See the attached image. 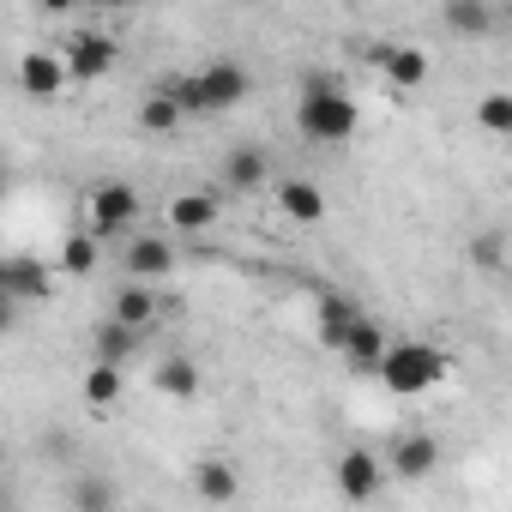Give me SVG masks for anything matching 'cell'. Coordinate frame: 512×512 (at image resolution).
<instances>
[{
    "label": "cell",
    "instance_id": "obj_1",
    "mask_svg": "<svg viewBox=\"0 0 512 512\" xmlns=\"http://www.w3.org/2000/svg\"><path fill=\"white\" fill-rule=\"evenodd\" d=\"M296 127H302V139H314V145H344V139L362 127V109H356V97H350L332 73H308V79H302Z\"/></svg>",
    "mask_w": 512,
    "mask_h": 512
},
{
    "label": "cell",
    "instance_id": "obj_2",
    "mask_svg": "<svg viewBox=\"0 0 512 512\" xmlns=\"http://www.w3.org/2000/svg\"><path fill=\"white\" fill-rule=\"evenodd\" d=\"M446 350H434V344H386V356H380V380H386V392H398V398H416V392H428V386H440L446 380Z\"/></svg>",
    "mask_w": 512,
    "mask_h": 512
},
{
    "label": "cell",
    "instance_id": "obj_3",
    "mask_svg": "<svg viewBox=\"0 0 512 512\" xmlns=\"http://www.w3.org/2000/svg\"><path fill=\"white\" fill-rule=\"evenodd\" d=\"M67 79H79V85H91V79H109L115 73V61H121V43L115 37H103V31H79L73 43H67Z\"/></svg>",
    "mask_w": 512,
    "mask_h": 512
},
{
    "label": "cell",
    "instance_id": "obj_4",
    "mask_svg": "<svg viewBox=\"0 0 512 512\" xmlns=\"http://www.w3.org/2000/svg\"><path fill=\"white\" fill-rule=\"evenodd\" d=\"M193 79H199V109H205V115L235 109V103L247 97V85H253L241 61H211V67H205V73H193Z\"/></svg>",
    "mask_w": 512,
    "mask_h": 512
},
{
    "label": "cell",
    "instance_id": "obj_5",
    "mask_svg": "<svg viewBox=\"0 0 512 512\" xmlns=\"http://www.w3.org/2000/svg\"><path fill=\"white\" fill-rule=\"evenodd\" d=\"M133 217H139V193L127 181H103L91 193V235H121Z\"/></svg>",
    "mask_w": 512,
    "mask_h": 512
},
{
    "label": "cell",
    "instance_id": "obj_6",
    "mask_svg": "<svg viewBox=\"0 0 512 512\" xmlns=\"http://www.w3.org/2000/svg\"><path fill=\"white\" fill-rule=\"evenodd\" d=\"M0 290L13 302H43L55 290V278H49L43 260H31V253H7V260H0Z\"/></svg>",
    "mask_w": 512,
    "mask_h": 512
},
{
    "label": "cell",
    "instance_id": "obj_7",
    "mask_svg": "<svg viewBox=\"0 0 512 512\" xmlns=\"http://www.w3.org/2000/svg\"><path fill=\"white\" fill-rule=\"evenodd\" d=\"M121 272H127V278H139V284H151V278L175 272V247H169L163 235H133V241H127V253H121Z\"/></svg>",
    "mask_w": 512,
    "mask_h": 512
},
{
    "label": "cell",
    "instance_id": "obj_8",
    "mask_svg": "<svg viewBox=\"0 0 512 512\" xmlns=\"http://www.w3.org/2000/svg\"><path fill=\"white\" fill-rule=\"evenodd\" d=\"M217 175H223V187H235V193H253V187H266V175H272V157H266L260 145H235V151H223Z\"/></svg>",
    "mask_w": 512,
    "mask_h": 512
},
{
    "label": "cell",
    "instance_id": "obj_9",
    "mask_svg": "<svg viewBox=\"0 0 512 512\" xmlns=\"http://www.w3.org/2000/svg\"><path fill=\"white\" fill-rule=\"evenodd\" d=\"M338 488H344V500H374L380 494V458L368 452V446H350L344 458H338Z\"/></svg>",
    "mask_w": 512,
    "mask_h": 512
},
{
    "label": "cell",
    "instance_id": "obj_10",
    "mask_svg": "<svg viewBox=\"0 0 512 512\" xmlns=\"http://www.w3.org/2000/svg\"><path fill=\"white\" fill-rule=\"evenodd\" d=\"M338 356H350V368H362V374H374V368H380V356H386V332H380V320H368V314H356V326L344 332V344H338Z\"/></svg>",
    "mask_w": 512,
    "mask_h": 512
},
{
    "label": "cell",
    "instance_id": "obj_11",
    "mask_svg": "<svg viewBox=\"0 0 512 512\" xmlns=\"http://www.w3.org/2000/svg\"><path fill=\"white\" fill-rule=\"evenodd\" d=\"M19 85H25L31 97H61V85H67V61L49 55V49H31V55L19 61Z\"/></svg>",
    "mask_w": 512,
    "mask_h": 512
},
{
    "label": "cell",
    "instance_id": "obj_12",
    "mask_svg": "<svg viewBox=\"0 0 512 512\" xmlns=\"http://www.w3.org/2000/svg\"><path fill=\"white\" fill-rule=\"evenodd\" d=\"M440 13H446V31L452 37H494V7L488 0H440Z\"/></svg>",
    "mask_w": 512,
    "mask_h": 512
},
{
    "label": "cell",
    "instance_id": "obj_13",
    "mask_svg": "<svg viewBox=\"0 0 512 512\" xmlns=\"http://www.w3.org/2000/svg\"><path fill=\"white\" fill-rule=\"evenodd\" d=\"M278 205H284L290 223H320V217H326V193H320L314 181H302V175L278 181Z\"/></svg>",
    "mask_w": 512,
    "mask_h": 512
},
{
    "label": "cell",
    "instance_id": "obj_14",
    "mask_svg": "<svg viewBox=\"0 0 512 512\" xmlns=\"http://www.w3.org/2000/svg\"><path fill=\"white\" fill-rule=\"evenodd\" d=\"M169 223H175L181 235L211 229V223H217V193H175V199H169Z\"/></svg>",
    "mask_w": 512,
    "mask_h": 512
},
{
    "label": "cell",
    "instance_id": "obj_15",
    "mask_svg": "<svg viewBox=\"0 0 512 512\" xmlns=\"http://www.w3.org/2000/svg\"><path fill=\"white\" fill-rule=\"evenodd\" d=\"M434 464H440V440H434V434H410V440H398V452H392V470H398L404 482L428 476Z\"/></svg>",
    "mask_w": 512,
    "mask_h": 512
},
{
    "label": "cell",
    "instance_id": "obj_16",
    "mask_svg": "<svg viewBox=\"0 0 512 512\" xmlns=\"http://www.w3.org/2000/svg\"><path fill=\"white\" fill-rule=\"evenodd\" d=\"M115 320H121V326H133V332H145V326L157 320V296H151L139 278H133V284H121V290H115Z\"/></svg>",
    "mask_w": 512,
    "mask_h": 512
},
{
    "label": "cell",
    "instance_id": "obj_17",
    "mask_svg": "<svg viewBox=\"0 0 512 512\" xmlns=\"http://www.w3.org/2000/svg\"><path fill=\"white\" fill-rule=\"evenodd\" d=\"M133 344H139V332H133V326H121L115 314H109V320L91 332V356H97V362H121V368H127Z\"/></svg>",
    "mask_w": 512,
    "mask_h": 512
},
{
    "label": "cell",
    "instance_id": "obj_18",
    "mask_svg": "<svg viewBox=\"0 0 512 512\" xmlns=\"http://www.w3.org/2000/svg\"><path fill=\"white\" fill-rule=\"evenodd\" d=\"M380 73H386L398 91H416V85L428 79V55H422V49H386V55H380Z\"/></svg>",
    "mask_w": 512,
    "mask_h": 512
},
{
    "label": "cell",
    "instance_id": "obj_19",
    "mask_svg": "<svg viewBox=\"0 0 512 512\" xmlns=\"http://www.w3.org/2000/svg\"><path fill=\"white\" fill-rule=\"evenodd\" d=\"M356 314H362V308H356L350 296H320V344H326V350H338V344H344V332L356 326Z\"/></svg>",
    "mask_w": 512,
    "mask_h": 512
},
{
    "label": "cell",
    "instance_id": "obj_20",
    "mask_svg": "<svg viewBox=\"0 0 512 512\" xmlns=\"http://www.w3.org/2000/svg\"><path fill=\"white\" fill-rule=\"evenodd\" d=\"M157 392H169V398H193V392H199V368H193L187 356H163V362H157Z\"/></svg>",
    "mask_w": 512,
    "mask_h": 512
},
{
    "label": "cell",
    "instance_id": "obj_21",
    "mask_svg": "<svg viewBox=\"0 0 512 512\" xmlns=\"http://www.w3.org/2000/svg\"><path fill=\"white\" fill-rule=\"evenodd\" d=\"M121 398V362H91V374H85V404L91 410H109Z\"/></svg>",
    "mask_w": 512,
    "mask_h": 512
},
{
    "label": "cell",
    "instance_id": "obj_22",
    "mask_svg": "<svg viewBox=\"0 0 512 512\" xmlns=\"http://www.w3.org/2000/svg\"><path fill=\"white\" fill-rule=\"evenodd\" d=\"M193 488H199L205 500H235V488H241V482H235V470H229V464L205 458V464L193 470Z\"/></svg>",
    "mask_w": 512,
    "mask_h": 512
},
{
    "label": "cell",
    "instance_id": "obj_23",
    "mask_svg": "<svg viewBox=\"0 0 512 512\" xmlns=\"http://www.w3.org/2000/svg\"><path fill=\"white\" fill-rule=\"evenodd\" d=\"M139 127L163 139V133H175V127H181V109H175L163 91H151V97H145V109H139Z\"/></svg>",
    "mask_w": 512,
    "mask_h": 512
},
{
    "label": "cell",
    "instance_id": "obj_24",
    "mask_svg": "<svg viewBox=\"0 0 512 512\" xmlns=\"http://www.w3.org/2000/svg\"><path fill=\"white\" fill-rule=\"evenodd\" d=\"M61 272H73V278L97 272V235H67V247H61Z\"/></svg>",
    "mask_w": 512,
    "mask_h": 512
},
{
    "label": "cell",
    "instance_id": "obj_25",
    "mask_svg": "<svg viewBox=\"0 0 512 512\" xmlns=\"http://www.w3.org/2000/svg\"><path fill=\"white\" fill-rule=\"evenodd\" d=\"M157 91H163L181 115H205V109H199V79H193V73H169V79H157Z\"/></svg>",
    "mask_w": 512,
    "mask_h": 512
},
{
    "label": "cell",
    "instance_id": "obj_26",
    "mask_svg": "<svg viewBox=\"0 0 512 512\" xmlns=\"http://www.w3.org/2000/svg\"><path fill=\"white\" fill-rule=\"evenodd\" d=\"M476 127L494 133V139H506V133H512V97H500V91L482 97V103H476Z\"/></svg>",
    "mask_w": 512,
    "mask_h": 512
},
{
    "label": "cell",
    "instance_id": "obj_27",
    "mask_svg": "<svg viewBox=\"0 0 512 512\" xmlns=\"http://www.w3.org/2000/svg\"><path fill=\"white\" fill-rule=\"evenodd\" d=\"M73 506H79V512H109V506H115V488H109L103 476H79V482H73Z\"/></svg>",
    "mask_w": 512,
    "mask_h": 512
},
{
    "label": "cell",
    "instance_id": "obj_28",
    "mask_svg": "<svg viewBox=\"0 0 512 512\" xmlns=\"http://www.w3.org/2000/svg\"><path fill=\"white\" fill-rule=\"evenodd\" d=\"M470 260H476L482 272H500V260H506V241H500V229L476 235V247H470Z\"/></svg>",
    "mask_w": 512,
    "mask_h": 512
},
{
    "label": "cell",
    "instance_id": "obj_29",
    "mask_svg": "<svg viewBox=\"0 0 512 512\" xmlns=\"http://www.w3.org/2000/svg\"><path fill=\"white\" fill-rule=\"evenodd\" d=\"M37 7H43V13H49V19H67V13H73V7H79V0H37Z\"/></svg>",
    "mask_w": 512,
    "mask_h": 512
},
{
    "label": "cell",
    "instance_id": "obj_30",
    "mask_svg": "<svg viewBox=\"0 0 512 512\" xmlns=\"http://www.w3.org/2000/svg\"><path fill=\"white\" fill-rule=\"evenodd\" d=\"M13 308H19V302H13L7 290H0V332H13Z\"/></svg>",
    "mask_w": 512,
    "mask_h": 512
},
{
    "label": "cell",
    "instance_id": "obj_31",
    "mask_svg": "<svg viewBox=\"0 0 512 512\" xmlns=\"http://www.w3.org/2000/svg\"><path fill=\"white\" fill-rule=\"evenodd\" d=\"M91 7H109V13H121V7H139V0H91Z\"/></svg>",
    "mask_w": 512,
    "mask_h": 512
},
{
    "label": "cell",
    "instance_id": "obj_32",
    "mask_svg": "<svg viewBox=\"0 0 512 512\" xmlns=\"http://www.w3.org/2000/svg\"><path fill=\"white\" fill-rule=\"evenodd\" d=\"M0 199H7V169H0Z\"/></svg>",
    "mask_w": 512,
    "mask_h": 512
},
{
    "label": "cell",
    "instance_id": "obj_33",
    "mask_svg": "<svg viewBox=\"0 0 512 512\" xmlns=\"http://www.w3.org/2000/svg\"><path fill=\"white\" fill-rule=\"evenodd\" d=\"M0 458H7V440H0Z\"/></svg>",
    "mask_w": 512,
    "mask_h": 512
}]
</instances>
